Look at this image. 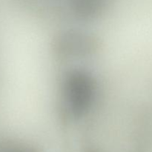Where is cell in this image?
I'll use <instances>...</instances> for the list:
<instances>
[{
    "mask_svg": "<svg viewBox=\"0 0 152 152\" xmlns=\"http://www.w3.org/2000/svg\"><path fill=\"white\" fill-rule=\"evenodd\" d=\"M62 102L67 115L80 118L93 107L96 86L92 75L83 70H73L65 74L61 86Z\"/></svg>",
    "mask_w": 152,
    "mask_h": 152,
    "instance_id": "obj_1",
    "label": "cell"
}]
</instances>
